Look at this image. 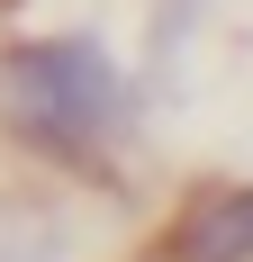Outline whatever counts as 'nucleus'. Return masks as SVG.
Listing matches in <instances>:
<instances>
[{"label": "nucleus", "mask_w": 253, "mask_h": 262, "mask_svg": "<svg viewBox=\"0 0 253 262\" xmlns=\"http://www.w3.org/2000/svg\"><path fill=\"white\" fill-rule=\"evenodd\" d=\"M126 108V73L109 63L100 36H18V46H0V136L27 145L36 163H91L118 145Z\"/></svg>", "instance_id": "nucleus-1"}, {"label": "nucleus", "mask_w": 253, "mask_h": 262, "mask_svg": "<svg viewBox=\"0 0 253 262\" xmlns=\"http://www.w3.org/2000/svg\"><path fill=\"white\" fill-rule=\"evenodd\" d=\"M163 262H253V181H235V190H199V199L181 208Z\"/></svg>", "instance_id": "nucleus-2"}, {"label": "nucleus", "mask_w": 253, "mask_h": 262, "mask_svg": "<svg viewBox=\"0 0 253 262\" xmlns=\"http://www.w3.org/2000/svg\"><path fill=\"white\" fill-rule=\"evenodd\" d=\"M0 262H73V235L46 208H0Z\"/></svg>", "instance_id": "nucleus-3"}]
</instances>
